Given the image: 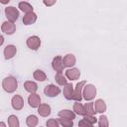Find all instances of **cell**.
<instances>
[{
    "instance_id": "6da1fadb",
    "label": "cell",
    "mask_w": 127,
    "mask_h": 127,
    "mask_svg": "<svg viewBox=\"0 0 127 127\" xmlns=\"http://www.w3.org/2000/svg\"><path fill=\"white\" fill-rule=\"evenodd\" d=\"M2 84H3V88L7 92H13V91H15V89L17 88V85H18L16 78H14L12 76H8V77L4 78Z\"/></svg>"
},
{
    "instance_id": "7a4b0ae2",
    "label": "cell",
    "mask_w": 127,
    "mask_h": 127,
    "mask_svg": "<svg viewBox=\"0 0 127 127\" xmlns=\"http://www.w3.org/2000/svg\"><path fill=\"white\" fill-rule=\"evenodd\" d=\"M5 14H6V17L8 18L9 21L11 22H14L18 19V16H19V12L18 10L15 8V7H7L5 9Z\"/></svg>"
},
{
    "instance_id": "3957f363",
    "label": "cell",
    "mask_w": 127,
    "mask_h": 127,
    "mask_svg": "<svg viewBox=\"0 0 127 127\" xmlns=\"http://www.w3.org/2000/svg\"><path fill=\"white\" fill-rule=\"evenodd\" d=\"M96 93V89L93 85L91 84H87L85 87H84V90H83V95H84V98L86 100H90L94 97Z\"/></svg>"
},
{
    "instance_id": "277c9868",
    "label": "cell",
    "mask_w": 127,
    "mask_h": 127,
    "mask_svg": "<svg viewBox=\"0 0 127 127\" xmlns=\"http://www.w3.org/2000/svg\"><path fill=\"white\" fill-rule=\"evenodd\" d=\"M44 92H45V94H46L47 96L54 97V96H57V95L61 92V89H60L59 87H57L56 85H54V84H50V85L46 86Z\"/></svg>"
},
{
    "instance_id": "5b68a950",
    "label": "cell",
    "mask_w": 127,
    "mask_h": 127,
    "mask_svg": "<svg viewBox=\"0 0 127 127\" xmlns=\"http://www.w3.org/2000/svg\"><path fill=\"white\" fill-rule=\"evenodd\" d=\"M41 45V41L37 36H32L27 40V46L32 50H38Z\"/></svg>"
},
{
    "instance_id": "8992f818",
    "label": "cell",
    "mask_w": 127,
    "mask_h": 127,
    "mask_svg": "<svg viewBox=\"0 0 127 127\" xmlns=\"http://www.w3.org/2000/svg\"><path fill=\"white\" fill-rule=\"evenodd\" d=\"M53 67H54V69L56 70V71H58V72H62L63 71V69H64V64H63V60H62V57H60V56H58V57H56L55 59H54V61H53Z\"/></svg>"
},
{
    "instance_id": "52a82bcc",
    "label": "cell",
    "mask_w": 127,
    "mask_h": 127,
    "mask_svg": "<svg viewBox=\"0 0 127 127\" xmlns=\"http://www.w3.org/2000/svg\"><path fill=\"white\" fill-rule=\"evenodd\" d=\"M17 50H16V47L13 46V45H9L5 48L4 50V55H5V59L6 60H9V59H12L15 54H16Z\"/></svg>"
},
{
    "instance_id": "ba28073f",
    "label": "cell",
    "mask_w": 127,
    "mask_h": 127,
    "mask_svg": "<svg viewBox=\"0 0 127 127\" xmlns=\"http://www.w3.org/2000/svg\"><path fill=\"white\" fill-rule=\"evenodd\" d=\"M2 31L8 35H11L15 32V25L12 22H4L2 25Z\"/></svg>"
},
{
    "instance_id": "9c48e42d",
    "label": "cell",
    "mask_w": 127,
    "mask_h": 127,
    "mask_svg": "<svg viewBox=\"0 0 127 127\" xmlns=\"http://www.w3.org/2000/svg\"><path fill=\"white\" fill-rule=\"evenodd\" d=\"M85 84V81H81L79 83L76 84V87H75V91L72 95V99H75L77 101H80L81 100V89H82V86Z\"/></svg>"
},
{
    "instance_id": "30bf717a",
    "label": "cell",
    "mask_w": 127,
    "mask_h": 127,
    "mask_svg": "<svg viewBox=\"0 0 127 127\" xmlns=\"http://www.w3.org/2000/svg\"><path fill=\"white\" fill-rule=\"evenodd\" d=\"M65 75L68 79L70 80H74V79H77L80 75V72L77 68H71V69H67L65 71Z\"/></svg>"
},
{
    "instance_id": "8fae6325",
    "label": "cell",
    "mask_w": 127,
    "mask_h": 127,
    "mask_svg": "<svg viewBox=\"0 0 127 127\" xmlns=\"http://www.w3.org/2000/svg\"><path fill=\"white\" fill-rule=\"evenodd\" d=\"M23 99L20 95H15L13 98H12V106L14 109L16 110H20L22 107H23Z\"/></svg>"
},
{
    "instance_id": "7c38bea8",
    "label": "cell",
    "mask_w": 127,
    "mask_h": 127,
    "mask_svg": "<svg viewBox=\"0 0 127 127\" xmlns=\"http://www.w3.org/2000/svg\"><path fill=\"white\" fill-rule=\"evenodd\" d=\"M28 101H29V104L31 107H38L39 104H40V96L38 94H35V93H32L29 98H28Z\"/></svg>"
},
{
    "instance_id": "4fadbf2b",
    "label": "cell",
    "mask_w": 127,
    "mask_h": 127,
    "mask_svg": "<svg viewBox=\"0 0 127 127\" xmlns=\"http://www.w3.org/2000/svg\"><path fill=\"white\" fill-rule=\"evenodd\" d=\"M75 64V58L73 55H66L64 60H63V64L64 66H71Z\"/></svg>"
},
{
    "instance_id": "5bb4252c",
    "label": "cell",
    "mask_w": 127,
    "mask_h": 127,
    "mask_svg": "<svg viewBox=\"0 0 127 127\" xmlns=\"http://www.w3.org/2000/svg\"><path fill=\"white\" fill-rule=\"evenodd\" d=\"M36 19H37V15L35 13H33V12H30L26 16H24L23 22H24L25 25H30V24L34 23L36 21Z\"/></svg>"
},
{
    "instance_id": "9a60e30c",
    "label": "cell",
    "mask_w": 127,
    "mask_h": 127,
    "mask_svg": "<svg viewBox=\"0 0 127 127\" xmlns=\"http://www.w3.org/2000/svg\"><path fill=\"white\" fill-rule=\"evenodd\" d=\"M64 95L66 99H72L73 95V89H72V84L71 83H66L65 87L64 88Z\"/></svg>"
},
{
    "instance_id": "2e32d148",
    "label": "cell",
    "mask_w": 127,
    "mask_h": 127,
    "mask_svg": "<svg viewBox=\"0 0 127 127\" xmlns=\"http://www.w3.org/2000/svg\"><path fill=\"white\" fill-rule=\"evenodd\" d=\"M38 112H39V114L42 115V116H48V115L51 113V107H50L48 104H41V105L39 106Z\"/></svg>"
},
{
    "instance_id": "e0dca14e",
    "label": "cell",
    "mask_w": 127,
    "mask_h": 127,
    "mask_svg": "<svg viewBox=\"0 0 127 127\" xmlns=\"http://www.w3.org/2000/svg\"><path fill=\"white\" fill-rule=\"evenodd\" d=\"M24 87H25V89H26L27 91H29V92H31V93H34V92L38 89L37 84H36L35 82H33V81H26L25 84H24Z\"/></svg>"
},
{
    "instance_id": "ac0fdd59",
    "label": "cell",
    "mask_w": 127,
    "mask_h": 127,
    "mask_svg": "<svg viewBox=\"0 0 127 127\" xmlns=\"http://www.w3.org/2000/svg\"><path fill=\"white\" fill-rule=\"evenodd\" d=\"M83 109H84V113L85 115H93L96 111L93 109V103L90 102V103H86L84 106H83Z\"/></svg>"
},
{
    "instance_id": "d6986e66",
    "label": "cell",
    "mask_w": 127,
    "mask_h": 127,
    "mask_svg": "<svg viewBox=\"0 0 127 127\" xmlns=\"http://www.w3.org/2000/svg\"><path fill=\"white\" fill-rule=\"evenodd\" d=\"M19 8L23 12H26V13H30V12L33 11V7L27 2H20L19 3Z\"/></svg>"
},
{
    "instance_id": "ffe728a7",
    "label": "cell",
    "mask_w": 127,
    "mask_h": 127,
    "mask_svg": "<svg viewBox=\"0 0 127 127\" xmlns=\"http://www.w3.org/2000/svg\"><path fill=\"white\" fill-rule=\"evenodd\" d=\"M59 115L61 116V117H64V118H66V119H74V113H72L71 111H69V110H62L60 113H59Z\"/></svg>"
},
{
    "instance_id": "44dd1931",
    "label": "cell",
    "mask_w": 127,
    "mask_h": 127,
    "mask_svg": "<svg viewBox=\"0 0 127 127\" xmlns=\"http://www.w3.org/2000/svg\"><path fill=\"white\" fill-rule=\"evenodd\" d=\"M34 78L39 80V81H44L46 79V74L44 71L40 70V69H37L35 72H34Z\"/></svg>"
},
{
    "instance_id": "7402d4cb",
    "label": "cell",
    "mask_w": 127,
    "mask_h": 127,
    "mask_svg": "<svg viewBox=\"0 0 127 127\" xmlns=\"http://www.w3.org/2000/svg\"><path fill=\"white\" fill-rule=\"evenodd\" d=\"M94 105H95V110H96V112H103V111L105 110V103H104V101H102L101 99H98V100L94 103Z\"/></svg>"
},
{
    "instance_id": "603a6c76",
    "label": "cell",
    "mask_w": 127,
    "mask_h": 127,
    "mask_svg": "<svg viewBox=\"0 0 127 127\" xmlns=\"http://www.w3.org/2000/svg\"><path fill=\"white\" fill-rule=\"evenodd\" d=\"M55 78H56V81H57L59 84H61V85H65V84H66V79L64 77V75L62 74V72H58V73L56 74Z\"/></svg>"
},
{
    "instance_id": "cb8c5ba5",
    "label": "cell",
    "mask_w": 127,
    "mask_h": 127,
    "mask_svg": "<svg viewBox=\"0 0 127 127\" xmlns=\"http://www.w3.org/2000/svg\"><path fill=\"white\" fill-rule=\"evenodd\" d=\"M73 109H74V111H75L77 114H79V115H85V113H84V109H83V106H82L80 103H78V102L74 103Z\"/></svg>"
},
{
    "instance_id": "d4e9b609",
    "label": "cell",
    "mask_w": 127,
    "mask_h": 127,
    "mask_svg": "<svg viewBox=\"0 0 127 127\" xmlns=\"http://www.w3.org/2000/svg\"><path fill=\"white\" fill-rule=\"evenodd\" d=\"M37 123H38V119H37V117L35 115H31V116H29L27 118V124H28V126L33 127V126L37 125Z\"/></svg>"
},
{
    "instance_id": "484cf974",
    "label": "cell",
    "mask_w": 127,
    "mask_h": 127,
    "mask_svg": "<svg viewBox=\"0 0 127 127\" xmlns=\"http://www.w3.org/2000/svg\"><path fill=\"white\" fill-rule=\"evenodd\" d=\"M9 121V125L12 126V127H15V126H19V121H18V118L14 115H11L8 119Z\"/></svg>"
},
{
    "instance_id": "4316f807",
    "label": "cell",
    "mask_w": 127,
    "mask_h": 127,
    "mask_svg": "<svg viewBox=\"0 0 127 127\" xmlns=\"http://www.w3.org/2000/svg\"><path fill=\"white\" fill-rule=\"evenodd\" d=\"M60 123L64 126H72V121L70 119H66V118H62L60 119Z\"/></svg>"
},
{
    "instance_id": "83f0119b",
    "label": "cell",
    "mask_w": 127,
    "mask_h": 127,
    "mask_svg": "<svg viewBox=\"0 0 127 127\" xmlns=\"http://www.w3.org/2000/svg\"><path fill=\"white\" fill-rule=\"evenodd\" d=\"M59 125V123L55 120V119H50L48 122H47V126H58Z\"/></svg>"
},
{
    "instance_id": "f1b7e54d",
    "label": "cell",
    "mask_w": 127,
    "mask_h": 127,
    "mask_svg": "<svg viewBox=\"0 0 127 127\" xmlns=\"http://www.w3.org/2000/svg\"><path fill=\"white\" fill-rule=\"evenodd\" d=\"M55 2H56V0H44L45 5H47V6H52Z\"/></svg>"
},
{
    "instance_id": "f546056e",
    "label": "cell",
    "mask_w": 127,
    "mask_h": 127,
    "mask_svg": "<svg viewBox=\"0 0 127 127\" xmlns=\"http://www.w3.org/2000/svg\"><path fill=\"white\" fill-rule=\"evenodd\" d=\"M9 1H10V0H0V2H1L2 4H7Z\"/></svg>"
},
{
    "instance_id": "4dcf8cb0",
    "label": "cell",
    "mask_w": 127,
    "mask_h": 127,
    "mask_svg": "<svg viewBox=\"0 0 127 127\" xmlns=\"http://www.w3.org/2000/svg\"><path fill=\"white\" fill-rule=\"evenodd\" d=\"M3 42H4V39H3V37L0 35V46L3 44Z\"/></svg>"
},
{
    "instance_id": "1f68e13d",
    "label": "cell",
    "mask_w": 127,
    "mask_h": 127,
    "mask_svg": "<svg viewBox=\"0 0 127 127\" xmlns=\"http://www.w3.org/2000/svg\"><path fill=\"white\" fill-rule=\"evenodd\" d=\"M0 125H1V126H5V124H4V123H0Z\"/></svg>"
}]
</instances>
